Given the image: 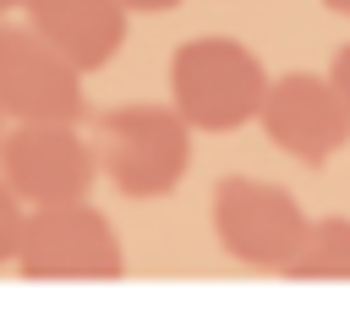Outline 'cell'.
Returning <instances> with one entry per match:
<instances>
[{"mask_svg": "<svg viewBox=\"0 0 350 334\" xmlns=\"http://www.w3.org/2000/svg\"><path fill=\"white\" fill-rule=\"evenodd\" d=\"M11 263L22 268V279H120L126 274L120 235L88 197L27 208Z\"/></svg>", "mask_w": 350, "mask_h": 334, "instance_id": "3957f363", "label": "cell"}, {"mask_svg": "<svg viewBox=\"0 0 350 334\" xmlns=\"http://www.w3.org/2000/svg\"><path fill=\"white\" fill-rule=\"evenodd\" d=\"M323 5H328L334 16H350V0H323Z\"/></svg>", "mask_w": 350, "mask_h": 334, "instance_id": "4fadbf2b", "label": "cell"}, {"mask_svg": "<svg viewBox=\"0 0 350 334\" xmlns=\"http://www.w3.org/2000/svg\"><path fill=\"white\" fill-rule=\"evenodd\" d=\"M0 115H5V110H0Z\"/></svg>", "mask_w": 350, "mask_h": 334, "instance_id": "9a60e30c", "label": "cell"}, {"mask_svg": "<svg viewBox=\"0 0 350 334\" xmlns=\"http://www.w3.org/2000/svg\"><path fill=\"white\" fill-rule=\"evenodd\" d=\"M170 5H180V0H126V11H142V16H153V11H170Z\"/></svg>", "mask_w": 350, "mask_h": 334, "instance_id": "7c38bea8", "label": "cell"}, {"mask_svg": "<svg viewBox=\"0 0 350 334\" xmlns=\"http://www.w3.org/2000/svg\"><path fill=\"white\" fill-rule=\"evenodd\" d=\"M262 131H268V142L279 153H290L301 164H328L350 142V104L339 99L334 77L284 71V77L268 82Z\"/></svg>", "mask_w": 350, "mask_h": 334, "instance_id": "52a82bcc", "label": "cell"}, {"mask_svg": "<svg viewBox=\"0 0 350 334\" xmlns=\"http://www.w3.org/2000/svg\"><path fill=\"white\" fill-rule=\"evenodd\" d=\"M11 5H22V0H0V16H5V11H11Z\"/></svg>", "mask_w": 350, "mask_h": 334, "instance_id": "5bb4252c", "label": "cell"}, {"mask_svg": "<svg viewBox=\"0 0 350 334\" xmlns=\"http://www.w3.org/2000/svg\"><path fill=\"white\" fill-rule=\"evenodd\" d=\"M22 224H27V208H22V197L11 192V181L0 175V263H11V257H16Z\"/></svg>", "mask_w": 350, "mask_h": 334, "instance_id": "30bf717a", "label": "cell"}, {"mask_svg": "<svg viewBox=\"0 0 350 334\" xmlns=\"http://www.w3.org/2000/svg\"><path fill=\"white\" fill-rule=\"evenodd\" d=\"M279 274H290V279H350V219H339V214L312 219L301 252Z\"/></svg>", "mask_w": 350, "mask_h": 334, "instance_id": "9c48e42d", "label": "cell"}, {"mask_svg": "<svg viewBox=\"0 0 350 334\" xmlns=\"http://www.w3.org/2000/svg\"><path fill=\"white\" fill-rule=\"evenodd\" d=\"M0 175L27 208L77 203L98 181V159L93 142L77 137L66 120H16V131L0 137Z\"/></svg>", "mask_w": 350, "mask_h": 334, "instance_id": "8992f818", "label": "cell"}, {"mask_svg": "<svg viewBox=\"0 0 350 334\" xmlns=\"http://www.w3.org/2000/svg\"><path fill=\"white\" fill-rule=\"evenodd\" d=\"M22 11L77 71L109 66L126 38V0H22Z\"/></svg>", "mask_w": 350, "mask_h": 334, "instance_id": "ba28073f", "label": "cell"}, {"mask_svg": "<svg viewBox=\"0 0 350 334\" xmlns=\"http://www.w3.org/2000/svg\"><path fill=\"white\" fill-rule=\"evenodd\" d=\"M82 77L33 22L0 16V110L11 120H66L77 126L88 115Z\"/></svg>", "mask_w": 350, "mask_h": 334, "instance_id": "5b68a950", "label": "cell"}, {"mask_svg": "<svg viewBox=\"0 0 350 334\" xmlns=\"http://www.w3.org/2000/svg\"><path fill=\"white\" fill-rule=\"evenodd\" d=\"M328 77H334V88H339V99L350 104V44H339V55L328 60Z\"/></svg>", "mask_w": 350, "mask_h": 334, "instance_id": "8fae6325", "label": "cell"}, {"mask_svg": "<svg viewBox=\"0 0 350 334\" xmlns=\"http://www.w3.org/2000/svg\"><path fill=\"white\" fill-rule=\"evenodd\" d=\"M312 219L301 214L295 192L273 186V181H252V175H224L213 186V235L235 263L252 268H284L301 241H306Z\"/></svg>", "mask_w": 350, "mask_h": 334, "instance_id": "277c9868", "label": "cell"}, {"mask_svg": "<svg viewBox=\"0 0 350 334\" xmlns=\"http://www.w3.org/2000/svg\"><path fill=\"white\" fill-rule=\"evenodd\" d=\"M98 175L120 197H164L191 164V120L175 104H109L93 115Z\"/></svg>", "mask_w": 350, "mask_h": 334, "instance_id": "6da1fadb", "label": "cell"}, {"mask_svg": "<svg viewBox=\"0 0 350 334\" xmlns=\"http://www.w3.org/2000/svg\"><path fill=\"white\" fill-rule=\"evenodd\" d=\"M262 60L235 38H186L170 55V104L191 131H241L246 120H262Z\"/></svg>", "mask_w": 350, "mask_h": 334, "instance_id": "7a4b0ae2", "label": "cell"}]
</instances>
